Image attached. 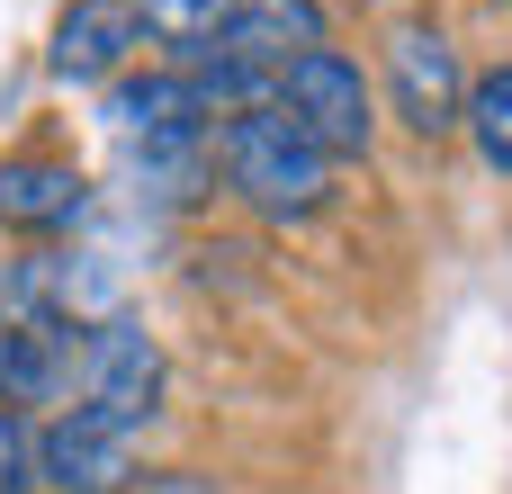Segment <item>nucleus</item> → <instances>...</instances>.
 <instances>
[{
    "label": "nucleus",
    "mask_w": 512,
    "mask_h": 494,
    "mask_svg": "<svg viewBox=\"0 0 512 494\" xmlns=\"http://www.w3.org/2000/svg\"><path fill=\"white\" fill-rule=\"evenodd\" d=\"M54 414H108V423H153L162 405V342L135 315L99 324H45V396Z\"/></svg>",
    "instance_id": "obj_1"
},
{
    "label": "nucleus",
    "mask_w": 512,
    "mask_h": 494,
    "mask_svg": "<svg viewBox=\"0 0 512 494\" xmlns=\"http://www.w3.org/2000/svg\"><path fill=\"white\" fill-rule=\"evenodd\" d=\"M216 144H225V180H234L270 225H306V216L333 198V153H324L279 99H270V108H243Z\"/></svg>",
    "instance_id": "obj_2"
},
{
    "label": "nucleus",
    "mask_w": 512,
    "mask_h": 494,
    "mask_svg": "<svg viewBox=\"0 0 512 494\" xmlns=\"http://www.w3.org/2000/svg\"><path fill=\"white\" fill-rule=\"evenodd\" d=\"M279 108H288V117H297L333 162L378 144V90H369L360 63L333 54V45H315V54H297V63L279 72Z\"/></svg>",
    "instance_id": "obj_3"
},
{
    "label": "nucleus",
    "mask_w": 512,
    "mask_h": 494,
    "mask_svg": "<svg viewBox=\"0 0 512 494\" xmlns=\"http://www.w3.org/2000/svg\"><path fill=\"white\" fill-rule=\"evenodd\" d=\"M468 63H459V45L441 36V27H396L387 36V108L423 135V144H441L450 126H468Z\"/></svg>",
    "instance_id": "obj_4"
},
{
    "label": "nucleus",
    "mask_w": 512,
    "mask_h": 494,
    "mask_svg": "<svg viewBox=\"0 0 512 494\" xmlns=\"http://www.w3.org/2000/svg\"><path fill=\"white\" fill-rule=\"evenodd\" d=\"M36 477H45V494H126L135 486V423L54 414L36 432Z\"/></svg>",
    "instance_id": "obj_5"
},
{
    "label": "nucleus",
    "mask_w": 512,
    "mask_h": 494,
    "mask_svg": "<svg viewBox=\"0 0 512 494\" xmlns=\"http://www.w3.org/2000/svg\"><path fill=\"white\" fill-rule=\"evenodd\" d=\"M135 45H144V18H135V0H72V9L54 18V45H45V63H54V81H117Z\"/></svg>",
    "instance_id": "obj_6"
},
{
    "label": "nucleus",
    "mask_w": 512,
    "mask_h": 494,
    "mask_svg": "<svg viewBox=\"0 0 512 494\" xmlns=\"http://www.w3.org/2000/svg\"><path fill=\"white\" fill-rule=\"evenodd\" d=\"M81 207H90V180L72 162H54V153L0 162V225L9 234H63V225H81Z\"/></svg>",
    "instance_id": "obj_7"
},
{
    "label": "nucleus",
    "mask_w": 512,
    "mask_h": 494,
    "mask_svg": "<svg viewBox=\"0 0 512 494\" xmlns=\"http://www.w3.org/2000/svg\"><path fill=\"white\" fill-rule=\"evenodd\" d=\"M315 45H324V9H315V0H243L216 54H225V63H252V72L279 81V72H288L297 54H315Z\"/></svg>",
    "instance_id": "obj_8"
},
{
    "label": "nucleus",
    "mask_w": 512,
    "mask_h": 494,
    "mask_svg": "<svg viewBox=\"0 0 512 494\" xmlns=\"http://www.w3.org/2000/svg\"><path fill=\"white\" fill-rule=\"evenodd\" d=\"M108 126L117 135H144V144H180V135L207 126V108H198L189 72H144V81H117L108 90Z\"/></svg>",
    "instance_id": "obj_9"
},
{
    "label": "nucleus",
    "mask_w": 512,
    "mask_h": 494,
    "mask_svg": "<svg viewBox=\"0 0 512 494\" xmlns=\"http://www.w3.org/2000/svg\"><path fill=\"white\" fill-rule=\"evenodd\" d=\"M234 9H243V0H135L144 36H153V45H171L180 63H207V54L225 45Z\"/></svg>",
    "instance_id": "obj_10"
},
{
    "label": "nucleus",
    "mask_w": 512,
    "mask_h": 494,
    "mask_svg": "<svg viewBox=\"0 0 512 494\" xmlns=\"http://www.w3.org/2000/svg\"><path fill=\"white\" fill-rule=\"evenodd\" d=\"M468 135H477L486 171H504V180H512V63L477 72V90H468Z\"/></svg>",
    "instance_id": "obj_11"
},
{
    "label": "nucleus",
    "mask_w": 512,
    "mask_h": 494,
    "mask_svg": "<svg viewBox=\"0 0 512 494\" xmlns=\"http://www.w3.org/2000/svg\"><path fill=\"white\" fill-rule=\"evenodd\" d=\"M36 423L18 405H0V494H36Z\"/></svg>",
    "instance_id": "obj_12"
},
{
    "label": "nucleus",
    "mask_w": 512,
    "mask_h": 494,
    "mask_svg": "<svg viewBox=\"0 0 512 494\" xmlns=\"http://www.w3.org/2000/svg\"><path fill=\"white\" fill-rule=\"evenodd\" d=\"M144 494H216V486L189 477V468H162V477H144Z\"/></svg>",
    "instance_id": "obj_13"
}]
</instances>
